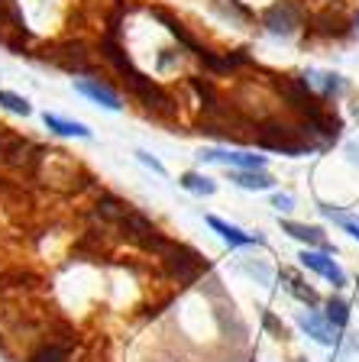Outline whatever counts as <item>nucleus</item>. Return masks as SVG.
<instances>
[{"instance_id": "nucleus-21", "label": "nucleus", "mask_w": 359, "mask_h": 362, "mask_svg": "<svg viewBox=\"0 0 359 362\" xmlns=\"http://www.w3.org/2000/svg\"><path fill=\"white\" fill-rule=\"evenodd\" d=\"M68 359V346H42L30 356V362H65Z\"/></svg>"}, {"instance_id": "nucleus-25", "label": "nucleus", "mask_w": 359, "mask_h": 362, "mask_svg": "<svg viewBox=\"0 0 359 362\" xmlns=\"http://www.w3.org/2000/svg\"><path fill=\"white\" fill-rule=\"evenodd\" d=\"M262 324L269 327V330H272V333H275V337H278V339H285V324H282V320H275V317H272V314H269V310H266V314H262Z\"/></svg>"}, {"instance_id": "nucleus-17", "label": "nucleus", "mask_w": 359, "mask_h": 362, "mask_svg": "<svg viewBox=\"0 0 359 362\" xmlns=\"http://www.w3.org/2000/svg\"><path fill=\"white\" fill-rule=\"evenodd\" d=\"M317 211H321L330 223H337L343 233H350L353 240H359V217L356 214H343V211H337L334 204H317Z\"/></svg>"}, {"instance_id": "nucleus-8", "label": "nucleus", "mask_w": 359, "mask_h": 362, "mask_svg": "<svg viewBox=\"0 0 359 362\" xmlns=\"http://www.w3.org/2000/svg\"><path fill=\"white\" fill-rule=\"evenodd\" d=\"M298 327L311 339H314V343H321V346H337V343H340V337H337L340 330L330 324L324 314H317V310H301V314H298Z\"/></svg>"}, {"instance_id": "nucleus-15", "label": "nucleus", "mask_w": 359, "mask_h": 362, "mask_svg": "<svg viewBox=\"0 0 359 362\" xmlns=\"http://www.w3.org/2000/svg\"><path fill=\"white\" fill-rule=\"evenodd\" d=\"M282 281H285V291L292 294V298H298L301 304H307V308H314L317 304V291L307 285L304 279H298L295 272H282Z\"/></svg>"}, {"instance_id": "nucleus-12", "label": "nucleus", "mask_w": 359, "mask_h": 362, "mask_svg": "<svg viewBox=\"0 0 359 362\" xmlns=\"http://www.w3.org/2000/svg\"><path fill=\"white\" fill-rule=\"evenodd\" d=\"M207 226L214 230V233H220V240H224L230 249H246V246H256V243H262V236L246 233V230H239L237 223H227V220L214 217V214L207 217Z\"/></svg>"}, {"instance_id": "nucleus-22", "label": "nucleus", "mask_w": 359, "mask_h": 362, "mask_svg": "<svg viewBox=\"0 0 359 362\" xmlns=\"http://www.w3.org/2000/svg\"><path fill=\"white\" fill-rule=\"evenodd\" d=\"M239 269L246 272V275H253V279H259L262 285H272V269H269V265H262V262H243Z\"/></svg>"}, {"instance_id": "nucleus-16", "label": "nucleus", "mask_w": 359, "mask_h": 362, "mask_svg": "<svg viewBox=\"0 0 359 362\" xmlns=\"http://www.w3.org/2000/svg\"><path fill=\"white\" fill-rule=\"evenodd\" d=\"M178 185L188 191V194H198V197H210L217 191V181L210 178V175H201V172H185L178 178Z\"/></svg>"}, {"instance_id": "nucleus-5", "label": "nucleus", "mask_w": 359, "mask_h": 362, "mask_svg": "<svg viewBox=\"0 0 359 362\" xmlns=\"http://www.w3.org/2000/svg\"><path fill=\"white\" fill-rule=\"evenodd\" d=\"M298 259H301V265H304L307 272H314V275L327 279L334 288H346V272L340 269L337 259L330 256V252H324V249H304Z\"/></svg>"}, {"instance_id": "nucleus-19", "label": "nucleus", "mask_w": 359, "mask_h": 362, "mask_svg": "<svg viewBox=\"0 0 359 362\" xmlns=\"http://www.w3.org/2000/svg\"><path fill=\"white\" fill-rule=\"evenodd\" d=\"M324 317H327L337 330H346V327H350V304H346L340 294H330L327 304H324Z\"/></svg>"}, {"instance_id": "nucleus-14", "label": "nucleus", "mask_w": 359, "mask_h": 362, "mask_svg": "<svg viewBox=\"0 0 359 362\" xmlns=\"http://www.w3.org/2000/svg\"><path fill=\"white\" fill-rule=\"evenodd\" d=\"M42 123L52 129V133H59V136H78V139H91L88 123H81V120H65V117H55V113H42Z\"/></svg>"}, {"instance_id": "nucleus-28", "label": "nucleus", "mask_w": 359, "mask_h": 362, "mask_svg": "<svg viewBox=\"0 0 359 362\" xmlns=\"http://www.w3.org/2000/svg\"><path fill=\"white\" fill-rule=\"evenodd\" d=\"M353 26H356V30H359V13H356V16H353Z\"/></svg>"}, {"instance_id": "nucleus-1", "label": "nucleus", "mask_w": 359, "mask_h": 362, "mask_svg": "<svg viewBox=\"0 0 359 362\" xmlns=\"http://www.w3.org/2000/svg\"><path fill=\"white\" fill-rule=\"evenodd\" d=\"M256 143L262 149L282 152V156H307L317 146L307 139V133L298 127V120H282V117H262L256 120Z\"/></svg>"}, {"instance_id": "nucleus-24", "label": "nucleus", "mask_w": 359, "mask_h": 362, "mask_svg": "<svg viewBox=\"0 0 359 362\" xmlns=\"http://www.w3.org/2000/svg\"><path fill=\"white\" fill-rule=\"evenodd\" d=\"M272 207H275L278 214H288V211H295V197L292 194H272Z\"/></svg>"}, {"instance_id": "nucleus-23", "label": "nucleus", "mask_w": 359, "mask_h": 362, "mask_svg": "<svg viewBox=\"0 0 359 362\" xmlns=\"http://www.w3.org/2000/svg\"><path fill=\"white\" fill-rule=\"evenodd\" d=\"M136 158H139V162H142V165H146V168H152V172H156V175H169V172H165V165H162V162H159L156 156H149V152H146V149H136Z\"/></svg>"}, {"instance_id": "nucleus-9", "label": "nucleus", "mask_w": 359, "mask_h": 362, "mask_svg": "<svg viewBox=\"0 0 359 362\" xmlns=\"http://www.w3.org/2000/svg\"><path fill=\"white\" fill-rule=\"evenodd\" d=\"M75 90H78V94H84L88 100H94V104L113 110V113L123 110V104H120V98H117V90L107 88L101 78H75Z\"/></svg>"}, {"instance_id": "nucleus-26", "label": "nucleus", "mask_w": 359, "mask_h": 362, "mask_svg": "<svg viewBox=\"0 0 359 362\" xmlns=\"http://www.w3.org/2000/svg\"><path fill=\"white\" fill-rule=\"evenodd\" d=\"M346 156H350V162H356V165H359V143L346 146Z\"/></svg>"}, {"instance_id": "nucleus-6", "label": "nucleus", "mask_w": 359, "mask_h": 362, "mask_svg": "<svg viewBox=\"0 0 359 362\" xmlns=\"http://www.w3.org/2000/svg\"><path fill=\"white\" fill-rule=\"evenodd\" d=\"M307 30L314 33V36H321V39H343V36H350L353 23L346 20L340 10L324 7L321 13H314L311 20H307Z\"/></svg>"}, {"instance_id": "nucleus-11", "label": "nucleus", "mask_w": 359, "mask_h": 362, "mask_svg": "<svg viewBox=\"0 0 359 362\" xmlns=\"http://www.w3.org/2000/svg\"><path fill=\"white\" fill-rule=\"evenodd\" d=\"M282 233H288L292 240L304 243L307 249H324V252H334V246H330V240L324 236L321 226H311V223H298V220H285L282 223Z\"/></svg>"}, {"instance_id": "nucleus-29", "label": "nucleus", "mask_w": 359, "mask_h": 362, "mask_svg": "<svg viewBox=\"0 0 359 362\" xmlns=\"http://www.w3.org/2000/svg\"><path fill=\"white\" fill-rule=\"evenodd\" d=\"M298 362H307V359H298Z\"/></svg>"}, {"instance_id": "nucleus-27", "label": "nucleus", "mask_w": 359, "mask_h": 362, "mask_svg": "<svg viewBox=\"0 0 359 362\" xmlns=\"http://www.w3.org/2000/svg\"><path fill=\"white\" fill-rule=\"evenodd\" d=\"M353 117H356V120H359V98L353 100Z\"/></svg>"}, {"instance_id": "nucleus-3", "label": "nucleus", "mask_w": 359, "mask_h": 362, "mask_svg": "<svg viewBox=\"0 0 359 362\" xmlns=\"http://www.w3.org/2000/svg\"><path fill=\"white\" fill-rule=\"evenodd\" d=\"M162 262H165V272L172 275V279H178L181 285H191V281H198L204 275V259L198 256L195 249L188 246H178V243H172V246L162 252Z\"/></svg>"}, {"instance_id": "nucleus-4", "label": "nucleus", "mask_w": 359, "mask_h": 362, "mask_svg": "<svg viewBox=\"0 0 359 362\" xmlns=\"http://www.w3.org/2000/svg\"><path fill=\"white\" fill-rule=\"evenodd\" d=\"M88 55L91 52L84 49V42H62V45H52V49H49V55H42V62L62 68V71H68V75L91 78V75H94V65H91Z\"/></svg>"}, {"instance_id": "nucleus-13", "label": "nucleus", "mask_w": 359, "mask_h": 362, "mask_svg": "<svg viewBox=\"0 0 359 362\" xmlns=\"http://www.w3.org/2000/svg\"><path fill=\"white\" fill-rule=\"evenodd\" d=\"M230 181L243 191H272L275 188V178H272L266 168H249V172H233Z\"/></svg>"}, {"instance_id": "nucleus-18", "label": "nucleus", "mask_w": 359, "mask_h": 362, "mask_svg": "<svg viewBox=\"0 0 359 362\" xmlns=\"http://www.w3.org/2000/svg\"><path fill=\"white\" fill-rule=\"evenodd\" d=\"M188 84H191V90H195L198 98H201L204 110H207V113H217V110H220V98H217V88H214V84H210V78L191 75V78H188Z\"/></svg>"}, {"instance_id": "nucleus-7", "label": "nucleus", "mask_w": 359, "mask_h": 362, "mask_svg": "<svg viewBox=\"0 0 359 362\" xmlns=\"http://www.w3.org/2000/svg\"><path fill=\"white\" fill-rule=\"evenodd\" d=\"M201 162H217L233 172H249V168H266V156H253V152H230V149H201L198 152Z\"/></svg>"}, {"instance_id": "nucleus-10", "label": "nucleus", "mask_w": 359, "mask_h": 362, "mask_svg": "<svg viewBox=\"0 0 359 362\" xmlns=\"http://www.w3.org/2000/svg\"><path fill=\"white\" fill-rule=\"evenodd\" d=\"M304 78L321 100H337L350 90L346 88V78H340L337 71H304Z\"/></svg>"}, {"instance_id": "nucleus-2", "label": "nucleus", "mask_w": 359, "mask_h": 362, "mask_svg": "<svg viewBox=\"0 0 359 362\" xmlns=\"http://www.w3.org/2000/svg\"><path fill=\"white\" fill-rule=\"evenodd\" d=\"M307 13H304V4L301 0H275L272 7L262 10V26H266V33H272V36L278 39H288L295 36V33L304 26Z\"/></svg>"}, {"instance_id": "nucleus-20", "label": "nucleus", "mask_w": 359, "mask_h": 362, "mask_svg": "<svg viewBox=\"0 0 359 362\" xmlns=\"http://www.w3.org/2000/svg\"><path fill=\"white\" fill-rule=\"evenodd\" d=\"M0 107H4V110H10V113H20V117H30V113H33L30 100L20 98V94H13V90H4V88H0Z\"/></svg>"}]
</instances>
